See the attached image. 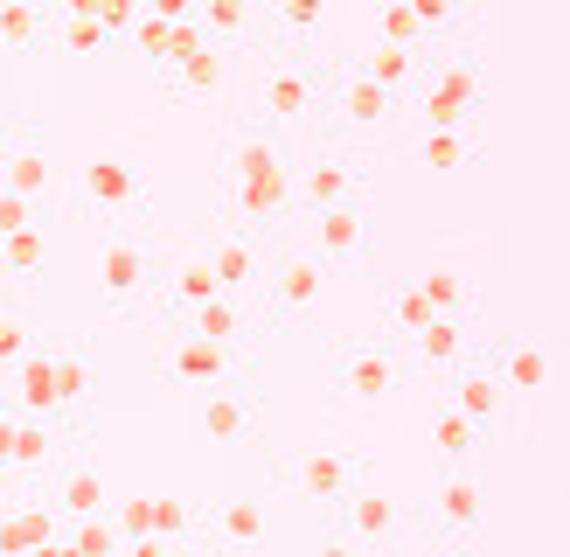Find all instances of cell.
Returning a JSON list of instances; mask_svg holds the SVG:
<instances>
[{"label":"cell","instance_id":"36","mask_svg":"<svg viewBox=\"0 0 570 557\" xmlns=\"http://www.w3.org/2000/svg\"><path fill=\"white\" fill-rule=\"evenodd\" d=\"M411 14H417L424 49H439V42H460V28H466V0H411Z\"/></svg>","mask_w":570,"mask_h":557},{"label":"cell","instance_id":"51","mask_svg":"<svg viewBox=\"0 0 570 557\" xmlns=\"http://www.w3.org/2000/svg\"><path fill=\"white\" fill-rule=\"evenodd\" d=\"M181 557H237V550H216V544H181Z\"/></svg>","mask_w":570,"mask_h":557},{"label":"cell","instance_id":"54","mask_svg":"<svg viewBox=\"0 0 570 557\" xmlns=\"http://www.w3.org/2000/svg\"><path fill=\"white\" fill-rule=\"evenodd\" d=\"M0 56H8V42H0Z\"/></svg>","mask_w":570,"mask_h":557},{"label":"cell","instance_id":"41","mask_svg":"<svg viewBox=\"0 0 570 557\" xmlns=\"http://www.w3.org/2000/svg\"><path fill=\"white\" fill-rule=\"evenodd\" d=\"M147 537H167V544H188V537H195V509H188V501H175V495H160V501H147Z\"/></svg>","mask_w":570,"mask_h":557},{"label":"cell","instance_id":"6","mask_svg":"<svg viewBox=\"0 0 570 557\" xmlns=\"http://www.w3.org/2000/svg\"><path fill=\"white\" fill-rule=\"evenodd\" d=\"M480 529H488V481H480V467H445L432 501H424V537L445 557H460V550H473Z\"/></svg>","mask_w":570,"mask_h":557},{"label":"cell","instance_id":"21","mask_svg":"<svg viewBox=\"0 0 570 557\" xmlns=\"http://www.w3.org/2000/svg\"><path fill=\"white\" fill-rule=\"evenodd\" d=\"M396 355H404V370H432V377L460 370V362L473 355V314H432L417 334L396 342Z\"/></svg>","mask_w":570,"mask_h":557},{"label":"cell","instance_id":"48","mask_svg":"<svg viewBox=\"0 0 570 557\" xmlns=\"http://www.w3.org/2000/svg\"><path fill=\"white\" fill-rule=\"evenodd\" d=\"M195 0H139V14H160V21H188Z\"/></svg>","mask_w":570,"mask_h":557},{"label":"cell","instance_id":"20","mask_svg":"<svg viewBox=\"0 0 570 557\" xmlns=\"http://www.w3.org/2000/svg\"><path fill=\"white\" fill-rule=\"evenodd\" d=\"M188 544H216V550L258 557V544H265V501L223 495V501H209V509H195V537Z\"/></svg>","mask_w":570,"mask_h":557},{"label":"cell","instance_id":"23","mask_svg":"<svg viewBox=\"0 0 570 557\" xmlns=\"http://www.w3.org/2000/svg\"><path fill=\"white\" fill-rule=\"evenodd\" d=\"M223 286H216V272H209V258L195 251V258H181L175 272H160V286H154V306H160V321L167 328H181L195 306H209Z\"/></svg>","mask_w":570,"mask_h":557},{"label":"cell","instance_id":"19","mask_svg":"<svg viewBox=\"0 0 570 557\" xmlns=\"http://www.w3.org/2000/svg\"><path fill=\"white\" fill-rule=\"evenodd\" d=\"M488 362V377L508 390V398H543L550 390V349L535 342V334H494L488 349H473Z\"/></svg>","mask_w":570,"mask_h":557},{"label":"cell","instance_id":"27","mask_svg":"<svg viewBox=\"0 0 570 557\" xmlns=\"http://www.w3.org/2000/svg\"><path fill=\"white\" fill-rule=\"evenodd\" d=\"M188 21L203 28L216 49H230V56H237V42L258 36V0H195Z\"/></svg>","mask_w":570,"mask_h":557},{"label":"cell","instance_id":"10","mask_svg":"<svg viewBox=\"0 0 570 557\" xmlns=\"http://www.w3.org/2000/svg\"><path fill=\"white\" fill-rule=\"evenodd\" d=\"M327 522H334L355 550H368V557H376V550H396V544H404V529H411L404 501H396L390 488H376L368 473H362V481L334 501V516H327Z\"/></svg>","mask_w":570,"mask_h":557},{"label":"cell","instance_id":"37","mask_svg":"<svg viewBox=\"0 0 570 557\" xmlns=\"http://www.w3.org/2000/svg\"><path fill=\"white\" fill-rule=\"evenodd\" d=\"M49 42L63 49V56H91V49H111V36H105V21H98V14H56Z\"/></svg>","mask_w":570,"mask_h":557},{"label":"cell","instance_id":"50","mask_svg":"<svg viewBox=\"0 0 570 557\" xmlns=\"http://www.w3.org/2000/svg\"><path fill=\"white\" fill-rule=\"evenodd\" d=\"M28 557H70V544H63V529H56L49 544H36V550H28Z\"/></svg>","mask_w":570,"mask_h":557},{"label":"cell","instance_id":"15","mask_svg":"<svg viewBox=\"0 0 570 557\" xmlns=\"http://www.w3.org/2000/svg\"><path fill=\"white\" fill-rule=\"evenodd\" d=\"M321 111H334V126L348 133V139H376V133L396 126L404 98H390L383 84H368V77H355V70H334L327 91H321Z\"/></svg>","mask_w":570,"mask_h":557},{"label":"cell","instance_id":"4","mask_svg":"<svg viewBox=\"0 0 570 557\" xmlns=\"http://www.w3.org/2000/svg\"><path fill=\"white\" fill-rule=\"evenodd\" d=\"M147 167H139L132 154H91L70 175V203L83 209V216H98V223H111V231H126V223H139L147 216Z\"/></svg>","mask_w":570,"mask_h":557},{"label":"cell","instance_id":"9","mask_svg":"<svg viewBox=\"0 0 570 557\" xmlns=\"http://www.w3.org/2000/svg\"><path fill=\"white\" fill-rule=\"evenodd\" d=\"M188 418H195V432H203L209 446H244V439H258L265 432V404H258V383L230 377V383H209V390H188Z\"/></svg>","mask_w":570,"mask_h":557},{"label":"cell","instance_id":"44","mask_svg":"<svg viewBox=\"0 0 570 557\" xmlns=\"http://www.w3.org/2000/svg\"><path fill=\"white\" fill-rule=\"evenodd\" d=\"M98 21H105L111 42H126V28L139 21V0H98Z\"/></svg>","mask_w":570,"mask_h":557},{"label":"cell","instance_id":"18","mask_svg":"<svg viewBox=\"0 0 570 557\" xmlns=\"http://www.w3.org/2000/svg\"><path fill=\"white\" fill-rule=\"evenodd\" d=\"M160 370H167L175 390H209V383L244 377V355L223 349V342H203V334H188V328H175V334H167V349H160Z\"/></svg>","mask_w":570,"mask_h":557},{"label":"cell","instance_id":"38","mask_svg":"<svg viewBox=\"0 0 570 557\" xmlns=\"http://www.w3.org/2000/svg\"><path fill=\"white\" fill-rule=\"evenodd\" d=\"M417 160L424 167H480V139L473 133H424Z\"/></svg>","mask_w":570,"mask_h":557},{"label":"cell","instance_id":"8","mask_svg":"<svg viewBox=\"0 0 570 557\" xmlns=\"http://www.w3.org/2000/svg\"><path fill=\"white\" fill-rule=\"evenodd\" d=\"M362 473H368V467H362L341 439H313V446H299V453L278 460V481L293 488V501H306L313 516H334V501L348 495Z\"/></svg>","mask_w":570,"mask_h":557},{"label":"cell","instance_id":"35","mask_svg":"<svg viewBox=\"0 0 570 557\" xmlns=\"http://www.w3.org/2000/svg\"><path fill=\"white\" fill-rule=\"evenodd\" d=\"M417 293L432 300V314H473V300H480V293H473V278H466V272H452V265L424 272V278H417Z\"/></svg>","mask_w":570,"mask_h":557},{"label":"cell","instance_id":"24","mask_svg":"<svg viewBox=\"0 0 570 557\" xmlns=\"http://www.w3.org/2000/svg\"><path fill=\"white\" fill-rule=\"evenodd\" d=\"M63 453L70 446H63V432H56L49 418H21V426H8V439H0V460H8L21 481H42Z\"/></svg>","mask_w":570,"mask_h":557},{"label":"cell","instance_id":"30","mask_svg":"<svg viewBox=\"0 0 570 557\" xmlns=\"http://www.w3.org/2000/svg\"><path fill=\"white\" fill-rule=\"evenodd\" d=\"M424 56H432V49H396V42H368V49H362V63H355V77L383 84L390 98H411V84H417V70H424Z\"/></svg>","mask_w":570,"mask_h":557},{"label":"cell","instance_id":"47","mask_svg":"<svg viewBox=\"0 0 570 557\" xmlns=\"http://www.w3.org/2000/svg\"><path fill=\"white\" fill-rule=\"evenodd\" d=\"M28 216H36V209H28L21 195H8V188H0V237H8V231H21Z\"/></svg>","mask_w":570,"mask_h":557},{"label":"cell","instance_id":"16","mask_svg":"<svg viewBox=\"0 0 570 557\" xmlns=\"http://www.w3.org/2000/svg\"><path fill=\"white\" fill-rule=\"evenodd\" d=\"M0 188L21 195L28 209H42L56 188H63V154H56L49 126H21L14 147H8V167H0Z\"/></svg>","mask_w":570,"mask_h":557},{"label":"cell","instance_id":"7","mask_svg":"<svg viewBox=\"0 0 570 557\" xmlns=\"http://www.w3.org/2000/svg\"><path fill=\"white\" fill-rule=\"evenodd\" d=\"M154 77L167 84V98L209 105V98L230 91V49H216L195 21H175V36H167V56L154 63Z\"/></svg>","mask_w":570,"mask_h":557},{"label":"cell","instance_id":"31","mask_svg":"<svg viewBox=\"0 0 570 557\" xmlns=\"http://www.w3.org/2000/svg\"><path fill=\"white\" fill-rule=\"evenodd\" d=\"M49 28H56V8H49V0H0V42H8V56L49 49Z\"/></svg>","mask_w":570,"mask_h":557},{"label":"cell","instance_id":"42","mask_svg":"<svg viewBox=\"0 0 570 557\" xmlns=\"http://www.w3.org/2000/svg\"><path fill=\"white\" fill-rule=\"evenodd\" d=\"M167 36H175V21H160V14H139V21L126 28V42L147 56V63H160V56H167Z\"/></svg>","mask_w":570,"mask_h":557},{"label":"cell","instance_id":"46","mask_svg":"<svg viewBox=\"0 0 570 557\" xmlns=\"http://www.w3.org/2000/svg\"><path fill=\"white\" fill-rule=\"evenodd\" d=\"M119 557H181V544H167V537H132V544H119Z\"/></svg>","mask_w":570,"mask_h":557},{"label":"cell","instance_id":"2","mask_svg":"<svg viewBox=\"0 0 570 557\" xmlns=\"http://www.w3.org/2000/svg\"><path fill=\"white\" fill-rule=\"evenodd\" d=\"M404 105H417L424 133H473V126L494 111L488 56H473V49H460V42H452V49H432Z\"/></svg>","mask_w":570,"mask_h":557},{"label":"cell","instance_id":"29","mask_svg":"<svg viewBox=\"0 0 570 557\" xmlns=\"http://www.w3.org/2000/svg\"><path fill=\"white\" fill-rule=\"evenodd\" d=\"M8 383H14V398H21L28 418H49L56 411V349L49 342H28V355L8 370Z\"/></svg>","mask_w":570,"mask_h":557},{"label":"cell","instance_id":"5","mask_svg":"<svg viewBox=\"0 0 570 557\" xmlns=\"http://www.w3.org/2000/svg\"><path fill=\"white\" fill-rule=\"evenodd\" d=\"M404 377L411 370H404V355H396L390 334H348V342H327V383L348 404H362V411L390 404L396 390H404Z\"/></svg>","mask_w":570,"mask_h":557},{"label":"cell","instance_id":"45","mask_svg":"<svg viewBox=\"0 0 570 557\" xmlns=\"http://www.w3.org/2000/svg\"><path fill=\"white\" fill-rule=\"evenodd\" d=\"M306 557H368V550H355V544H348V537H341V529L327 522L321 537H313V550H306Z\"/></svg>","mask_w":570,"mask_h":557},{"label":"cell","instance_id":"43","mask_svg":"<svg viewBox=\"0 0 570 557\" xmlns=\"http://www.w3.org/2000/svg\"><path fill=\"white\" fill-rule=\"evenodd\" d=\"M28 342H36V334H28V328H21L14 314H0V377H8L14 362L28 355Z\"/></svg>","mask_w":570,"mask_h":557},{"label":"cell","instance_id":"49","mask_svg":"<svg viewBox=\"0 0 570 557\" xmlns=\"http://www.w3.org/2000/svg\"><path fill=\"white\" fill-rule=\"evenodd\" d=\"M14 488H21V473H14L8 460H0V509H8V501H14Z\"/></svg>","mask_w":570,"mask_h":557},{"label":"cell","instance_id":"34","mask_svg":"<svg viewBox=\"0 0 570 557\" xmlns=\"http://www.w3.org/2000/svg\"><path fill=\"white\" fill-rule=\"evenodd\" d=\"M383 321H390V342H404V334H417L424 321H432V300L417 293V278H396V286L383 293Z\"/></svg>","mask_w":570,"mask_h":557},{"label":"cell","instance_id":"11","mask_svg":"<svg viewBox=\"0 0 570 557\" xmlns=\"http://www.w3.org/2000/svg\"><path fill=\"white\" fill-rule=\"evenodd\" d=\"M327 278L334 272L313 258V251H285V258H265V272H258V286H250V293H258V306L285 328V321H306L313 306L327 300Z\"/></svg>","mask_w":570,"mask_h":557},{"label":"cell","instance_id":"32","mask_svg":"<svg viewBox=\"0 0 570 557\" xmlns=\"http://www.w3.org/2000/svg\"><path fill=\"white\" fill-rule=\"evenodd\" d=\"M0 258H8V286H36V278L49 272V231L36 216L21 223V231L0 237Z\"/></svg>","mask_w":570,"mask_h":557},{"label":"cell","instance_id":"39","mask_svg":"<svg viewBox=\"0 0 570 557\" xmlns=\"http://www.w3.org/2000/svg\"><path fill=\"white\" fill-rule=\"evenodd\" d=\"M368 21H376V42H396V49H424V36H417V14H411V0H376V8H368Z\"/></svg>","mask_w":570,"mask_h":557},{"label":"cell","instance_id":"3","mask_svg":"<svg viewBox=\"0 0 570 557\" xmlns=\"http://www.w3.org/2000/svg\"><path fill=\"white\" fill-rule=\"evenodd\" d=\"M154 286H160L154 244L132 237V231H105L98 251H91V293H98L105 314H111V321L147 314V306H154Z\"/></svg>","mask_w":570,"mask_h":557},{"label":"cell","instance_id":"14","mask_svg":"<svg viewBox=\"0 0 570 557\" xmlns=\"http://www.w3.org/2000/svg\"><path fill=\"white\" fill-rule=\"evenodd\" d=\"M293 203L299 209H334V203H368V167L355 147H321L306 167H293Z\"/></svg>","mask_w":570,"mask_h":557},{"label":"cell","instance_id":"26","mask_svg":"<svg viewBox=\"0 0 570 557\" xmlns=\"http://www.w3.org/2000/svg\"><path fill=\"white\" fill-rule=\"evenodd\" d=\"M203 258H209V272H216V286H223V293H237V300L258 286V272H265V251L250 244L244 231H223V237L203 251Z\"/></svg>","mask_w":570,"mask_h":557},{"label":"cell","instance_id":"17","mask_svg":"<svg viewBox=\"0 0 570 557\" xmlns=\"http://www.w3.org/2000/svg\"><path fill=\"white\" fill-rule=\"evenodd\" d=\"M42 481H49L42 501L56 509V522H83V516H105L111 509V481H105V467L91 453H63Z\"/></svg>","mask_w":570,"mask_h":557},{"label":"cell","instance_id":"13","mask_svg":"<svg viewBox=\"0 0 570 557\" xmlns=\"http://www.w3.org/2000/svg\"><path fill=\"white\" fill-rule=\"evenodd\" d=\"M321 91H327V70L313 56H265L258 105L272 111V126H299L306 111H321Z\"/></svg>","mask_w":570,"mask_h":557},{"label":"cell","instance_id":"12","mask_svg":"<svg viewBox=\"0 0 570 557\" xmlns=\"http://www.w3.org/2000/svg\"><path fill=\"white\" fill-rule=\"evenodd\" d=\"M327 272H348L376 258V223H368V203H334V209H306V244Z\"/></svg>","mask_w":570,"mask_h":557},{"label":"cell","instance_id":"53","mask_svg":"<svg viewBox=\"0 0 570 557\" xmlns=\"http://www.w3.org/2000/svg\"><path fill=\"white\" fill-rule=\"evenodd\" d=\"M0 286H8V258H0Z\"/></svg>","mask_w":570,"mask_h":557},{"label":"cell","instance_id":"33","mask_svg":"<svg viewBox=\"0 0 570 557\" xmlns=\"http://www.w3.org/2000/svg\"><path fill=\"white\" fill-rule=\"evenodd\" d=\"M480 446H488V432L480 426H466L460 411H432V453L445 460V467H480Z\"/></svg>","mask_w":570,"mask_h":557},{"label":"cell","instance_id":"40","mask_svg":"<svg viewBox=\"0 0 570 557\" xmlns=\"http://www.w3.org/2000/svg\"><path fill=\"white\" fill-rule=\"evenodd\" d=\"M63 544L70 557H119V529H111V516H83V522H63Z\"/></svg>","mask_w":570,"mask_h":557},{"label":"cell","instance_id":"25","mask_svg":"<svg viewBox=\"0 0 570 557\" xmlns=\"http://www.w3.org/2000/svg\"><path fill=\"white\" fill-rule=\"evenodd\" d=\"M188 334H203V342H223V349H250V334H258V321H250V306L237 300V293H216L209 306H195V314L181 321Z\"/></svg>","mask_w":570,"mask_h":557},{"label":"cell","instance_id":"1","mask_svg":"<svg viewBox=\"0 0 570 557\" xmlns=\"http://www.w3.org/2000/svg\"><path fill=\"white\" fill-rule=\"evenodd\" d=\"M293 147L272 133H230L223 147V167H216V188H223V223L230 231H278L285 216H299L293 203Z\"/></svg>","mask_w":570,"mask_h":557},{"label":"cell","instance_id":"22","mask_svg":"<svg viewBox=\"0 0 570 557\" xmlns=\"http://www.w3.org/2000/svg\"><path fill=\"white\" fill-rule=\"evenodd\" d=\"M439 383H445V390H439V404H445V411H460L466 426H480V432H494V426H501L508 390L488 377V362H480V355H466L460 370H445Z\"/></svg>","mask_w":570,"mask_h":557},{"label":"cell","instance_id":"28","mask_svg":"<svg viewBox=\"0 0 570 557\" xmlns=\"http://www.w3.org/2000/svg\"><path fill=\"white\" fill-rule=\"evenodd\" d=\"M56 529H63V522H56V509L42 495L36 501H8V509H0V557H28L36 544H49Z\"/></svg>","mask_w":570,"mask_h":557},{"label":"cell","instance_id":"52","mask_svg":"<svg viewBox=\"0 0 570 557\" xmlns=\"http://www.w3.org/2000/svg\"><path fill=\"white\" fill-rule=\"evenodd\" d=\"M14 133H21V126H8V119H0V167H8V147H14Z\"/></svg>","mask_w":570,"mask_h":557}]
</instances>
